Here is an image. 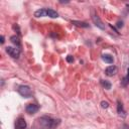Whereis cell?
Masks as SVG:
<instances>
[{
  "label": "cell",
  "instance_id": "1",
  "mask_svg": "<svg viewBox=\"0 0 129 129\" xmlns=\"http://www.w3.org/2000/svg\"><path fill=\"white\" fill-rule=\"evenodd\" d=\"M39 125L42 129H55L57 127V125L60 123V121L57 119H52L50 117L47 116H43L41 118L38 119Z\"/></svg>",
  "mask_w": 129,
  "mask_h": 129
},
{
  "label": "cell",
  "instance_id": "2",
  "mask_svg": "<svg viewBox=\"0 0 129 129\" xmlns=\"http://www.w3.org/2000/svg\"><path fill=\"white\" fill-rule=\"evenodd\" d=\"M17 91H18L19 95L22 96L23 98H30V97H32L31 89L28 86H20Z\"/></svg>",
  "mask_w": 129,
  "mask_h": 129
},
{
  "label": "cell",
  "instance_id": "3",
  "mask_svg": "<svg viewBox=\"0 0 129 129\" xmlns=\"http://www.w3.org/2000/svg\"><path fill=\"white\" fill-rule=\"evenodd\" d=\"M6 52L13 58H18L20 55V50L19 48L16 47H12V46H7L6 47Z\"/></svg>",
  "mask_w": 129,
  "mask_h": 129
},
{
  "label": "cell",
  "instance_id": "4",
  "mask_svg": "<svg viewBox=\"0 0 129 129\" xmlns=\"http://www.w3.org/2000/svg\"><path fill=\"white\" fill-rule=\"evenodd\" d=\"M92 20H93V22L95 23V25L97 27H99L100 29H105V24L102 22V20L100 19V17L97 14H94L92 16Z\"/></svg>",
  "mask_w": 129,
  "mask_h": 129
},
{
  "label": "cell",
  "instance_id": "5",
  "mask_svg": "<svg viewBox=\"0 0 129 129\" xmlns=\"http://www.w3.org/2000/svg\"><path fill=\"white\" fill-rule=\"evenodd\" d=\"M38 109H39V107L37 105H35V104H28L26 106V108H25V111L28 114H34V113H36L38 111Z\"/></svg>",
  "mask_w": 129,
  "mask_h": 129
},
{
  "label": "cell",
  "instance_id": "6",
  "mask_svg": "<svg viewBox=\"0 0 129 129\" xmlns=\"http://www.w3.org/2000/svg\"><path fill=\"white\" fill-rule=\"evenodd\" d=\"M117 71L118 70H117V67L116 66H109V67L106 68L105 74L107 76H109V77H112V76H114V75L117 74Z\"/></svg>",
  "mask_w": 129,
  "mask_h": 129
},
{
  "label": "cell",
  "instance_id": "7",
  "mask_svg": "<svg viewBox=\"0 0 129 129\" xmlns=\"http://www.w3.org/2000/svg\"><path fill=\"white\" fill-rule=\"evenodd\" d=\"M26 128V122L24 118H19L16 121V129H25Z\"/></svg>",
  "mask_w": 129,
  "mask_h": 129
},
{
  "label": "cell",
  "instance_id": "8",
  "mask_svg": "<svg viewBox=\"0 0 129 129\" xmlns=\"http://www.w3.org/2000/svg\"><path fill=\"white\" fill-rule=\"evenodd\" d=\"M46 15L49 16V17H51V18H56V17H58V13H57L55 10L51 9V8H47V9H46Z\"/></svg>",
  "mask_w": 129,
  "mask_h": 129
},
{
  "label": "cell",
  "instance_id": "9",
  "mask_svg": "<svg viewBox=\"0 0 129 129\" xmlns=\"http://www.w3.org/2000/svg\"><path fill=\"white\" fill-rule=\"evenodd\" d=\"M10 40H11V42H12L13 44H15L17 47H20L21 43H20V38H19L18 35H12V36L10 37Z\"/></svg>",
  "mask_w": 129,
  "mask_h": 129
},
{
  "label": "cell",
  "instance_id": "10",
  "mask_svg": "<svg viewBox=\"0 0 129 129\" xmlns=\"http://www.w3.org/2000/svg\"><path fill=\"white\" fill-rule=\"evenodd\" d=\"M34 16H35V17H43V16H47V15H46V9L41 8V9L36 10V11L34 12Z\"/></svg>",
  "mask_w": 129,
  "mask_h": 129
},
{
  "label": "cell",
  "instance_id": "11",
  "mask_svg": "<svg viewBox=\"0 0 129 129\" xmlns=\"http://www.w3.org/2000/svg\"><path fill=\"white\" fill-rule=\"evenodd\" d=\"M102 59L107 63H113V61H114L113 56L111 54H103L102 55Z\"/></svg>",
  "mask_w": 129,
  "mask_h": 129
},
{
  "label": "cell",
  "instance_id": "12",
  "mask_svg": "<svg viewBox=\"0 0 129 129\" xmlns=\"http://www.w3.org/2000/svg\"><path fill=\"white\" fill-rule=\"evenodd\" d=\"M117 112H118L119 115H123L125 117V111L123 110V105L120 101L117 102Z\"/></svg>",
  "mask_w": 129,
  "mask_h": 129
},
{
  "label": "cell",
  "instance_id": "13",
  "mask_svg": "<svg viewBox=\"0 0 129 129\" xmlns=\"http://www.w3.org/2000/svg\"><path fill=\"white\" fill-rule=\"evenodd\" d=\"M72 23L75 24L76 26H79V27H89V24L86 23V22H83V21H77V20H72Z\"/></svg>",
  "mask_w": 129,
  "mask_h": 129
},
{
  "label": "cell",
  "instance_id": "14",
  "mask_svg": "<svg viewBox=\"0 0 129 129\" xmlns=\"http://www.w3.org/2000/svg\"><path fill=\"white\" fill-rule=\"evenodd\" d=\"M101 85H102L106 90H110V89H111V87H112L111 83H110V82H108V81H106V80H101Z\"/></svg>",
  "mask_w": 129,
  "mask_h": 129
},
{
  "label": "cell",
  "instance_id": "15",
  "mask_svg": "<svg viewBox=\"0 0 129 129\" xmlns=\"http://www.w3.org/2000/svg\"><path fill=\"white\" fill-rule=\"evenodd\" d=\"M127 72H128L127 76H126V77L122 80V82H121V83H122V86H126V85L129 83V68H128V71H127Z\"/></svg>",
  "mask_w": 129,
  "mask_h": 129
},
{
  "label": "cell",
  "instance_id": "16",
  "mask_svg": "<svg viewBox=\"0 0 129 129\" xmlns=\"http://www.w3.org/2000/svg\"><path fill=\"white\" fill-rule=\"evenodd\" d=\"M101 106H102V108L107 109V108L109 107V103H108V102H106V101H102V102H101Z\"/></svg>",
  "mask_w": 129,
  "mask_h": 129
},
{
  "label": "cell",
  "instance_id": "17",
  "mask_svg": "<svg viewBox=\"0 0 129 129\" xmlns=\"http://www.w3.org/2000/svg\"><path fill=\"white\" fill-rule=\"evenodd\" d=\"M12 28L18 33V34H20V28H19V26L17 25V24H13V26H12Z\"/></svg>",
  "mask_w": 129,
  "mask_h": 129
},
{
  "label": "cell",
  "instance_id": "18",
  "mask_svg": "<svg viewBox=\"0 0 129 129\" xmlns=\"http://www.w3.org/2000/svg\"><path fill=\"white\" fill-rule=\"evenodd\" d=\"M67 61L68 62H73L74 61V56L73 55H68L67 56Z\"/></svg>",
  "mask_w": 129,
  "mask_h": 129
},
{
  "label": "cell",
  "instance_id": "19",
  "mask_svg": "<svg viewBox=\"0 0 129 129\" xmlns=\"http://www.w3.org/2000/svg\"><path fill=\"white\" fill-rule=\"evenodd\" d=\"M117 26H118V27H122V26H123V22H122V21H119V22L117 23Z\"/></svg>",
  "mask_w": 129,
  "mask_h": 129
},
{
  "label": "cell",
  "instance_id": "20",
  "mask_svg": "<svg viewBox=\"0 0 129 129\" xmlns=\"http://www.w3.org/2000/svg\"><path fill=\"white\" fill-rule=\"evenodd\" d=\"M122 129H129V126H128V125H126V124H124V125H123V127H122Z\"/></svg>",
  "mask_w": 129,
  "mask_h": 129
},
{
  "label": "cell",
  "instance_id": "21",
  "mask_svg": "<svg viewBox=\"0 0 129 129\" xmlns=\"http://www.w3.org/2000/svg\"><path fill=\"white\" fill-rule=\"evenodd\" d=\"M4 41H5V40H4V36H3V35H1V43L3 44V43H4Z\"/></svg>",
  "mask_w": 129,
  "mask_h": 129
},
{
  "label": "cell",
  "instance_id": "22",
  "mask_svg": "<svg viewBox=\"0 0 129 129\" xmlns=\"http://www.w3.org/2000/svg\"><path fill=\"white\" fill-rule=\"evenodd\" d=\"M126 6H127V10H128V12H129V4H127Z\"/></svg>",
  "mask_w": 129,
  "mask_h": 129
}]
</instances>
